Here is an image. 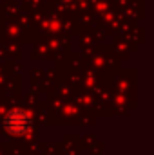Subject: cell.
I'll return each instance as SVG.
<instances>
[{
    "label": "cell",
    "mask_w": 154,
    "mask_h": 155,
    "mask_svg": "<svg viewBox=\"0 0 154 155\" xmlns=\"http://www.w3.org/2000/svg\"><path fill=\"white\" fill-rule=\"evenodd\" d=\"M4 126H5V130H7L9 134H13V135H22V134H26V132L29 130V126H31L29 114L24 112V110H20V108H15V110H11V112L5 116Z\"/></svg>",
    "instance_id": "1"
}]
</instances>
